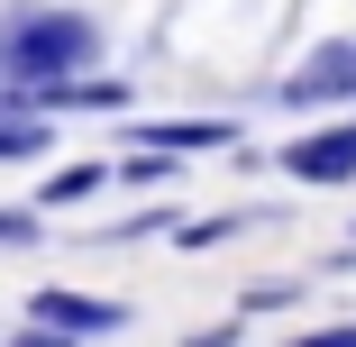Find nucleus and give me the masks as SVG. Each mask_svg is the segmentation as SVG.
Segmentation results:
<instances>
[{"label":"nucleus","instance_id":"obj_1","mask_svg":"<svg viewBox=\"0 0 356 347\" xmlns=\"http://www.w3.org/2000/svg\"><path fill=\"white\" fill-rule=\"evenodd\" d=\"M101 28L74 19V10H28L0 28V74H10L19 92H46V83H74V64H92Z\"/></svg>","mask_w":356,"mask_h":347},{"label":"nucleus","instance_id":"obj_2","mask_svg":"<svg viewBox=\"0 0 356 347\" xmlns=\"http://www.w3.org/2000/svg\"><path fill=\"white\" fill-rule=\"evenodd\" d=\"M283 174H302V183H347V174H356V119H347V128L302 137V147L283 156Z\"/></svg>","mask_w":356,"mask_h":347},{"label":"nucleus","instance_id":"obj_3","mask_svg":"<svg viewBox=\"0 0 356 347\" xmlns=\"http://www.w3.org/2000/svg\"><path fill=\"white\" fill-rule=\"evenodd\" d=\"M37 320H46L55 338H110L128 311H119V302H92V293H37Z\"/></svg>","mask_w":356,"mask_h":347},{"label":"nucleus","instance_id":"obj_4","mask_svg":"<svg viewBox=\"0 0 356 347\" xmlns=\"http://www.w3.org/2000/svg\"><path fill=\"white\" fill-rule=\"evenodd\" d=\"M329 92H356V46H320L293 83H283V101H329Z\"/></svg>","mask_w":356,"mask_h":347},{"label":"nucleus","instance_id":"obj_5","mask_svg":"<svg viewBox=\"0 0 356 347\" xmlns=\"http://www.w3.org/2000/svg\"><path fill=\"white\" fill-rule=\"evenodd\" d=\"M147 147L165 156V147H229V128L220 119H165V128H147Z\"/></svg>","mask_w":356,"mask_h":347},{"label":"nucleus","instance_id":"obj_6","mask_svg":"<svg viewBox=\"0 0 356 347\" xmlns=\"http://www.w3.org/2000/svg\"><path fill=\"white\" fill-rule=\"evenodd\" d=\"M46 147V110H0V156H37Z\"/></svg>","mask_w":356,"mask_h":347},{"label":"nucleus","instance_id":"obj_7","mask_svg":"<svg viewBox=\"0 0 356 347\" xmlns=\"http://www.w3.org/2000/svg\"><path fill=\"white\" fill-rule=\"evenodd\" d=\"M101 183H110V165H64V174L46 183V201H55V211H64V201H92Z\"/></svg>","mask_w":356,"mask_h":347},{"label":"nucleus","instance_id":"obj_8","mask_svg":"<svg viewBox=\"0 0 356 347\" xmlns=\"http://www.w3.org/2000/svg\"><path fill=\"white\" fill-rule=\"evenodd\" d=\"M293 347H356V329H311V338H293Z\"/></svg>","mask_w":356,"mask_h":347},{"label":"nucleus","instance_id":"obj_9","mask_svg":"<svg viewBox=\"0 0 356 347\" xmlns=\"http://www.w3.org/2000/svg\"><path fill=\"white\" fill-rule=\"evenodd\" d=\"M10 347H74V338H55V329H28V338H10Z\"/></svg>","mask_w":356,"mask_h":347}]
</instances>
